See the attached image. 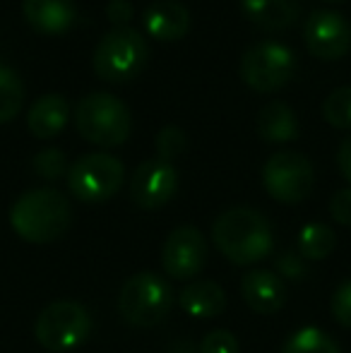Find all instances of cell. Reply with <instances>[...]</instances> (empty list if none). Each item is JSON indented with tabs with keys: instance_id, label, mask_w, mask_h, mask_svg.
I'll list each match as a JSON object with an SVG mask.
<instances>
[{
	"instance_id": "19",
	"label": "cell",
	"mask_w": 351,
	"mask_h": 353,
	"mask_svg": "<svg viewBox=\"0 0 351 353\" xmlns=\"http://www.w3.org/2000/svg\"><path fill=\"white\" fill-rule=\"evenodd\" d=\"M245 17L267 32L291 27L301 14V0H241Z\"/></svg>"
},
{
	"instance_id": "6",
	"label": "cell",
	"mask_w": 351,
	"mask_h": 353,
	"mask_svg": "<svg viewBox=\"0 0 351 353\" xmlns=\"http://www.w3.org/2000/svg\"><path fill=\"white\" fill-rule=\"evenodd\" d=\"M94 330L92 315L75 301H56L39 312L34 322V339L51 353L75 351L89 339Z\"/></svg>"
},
{
	"instance_id": "30",
	"label": "cell",
	"mask_w": 351,
	"mask_h": 353,
	"mask_svg": "<svg viewBox=\"0 0 351 353\" xmlns=\"http://www.w3.org/2000/svg\"><path fill=\"white\" fill-rule=\"evenodd\" d=\"M135 17V8L130 0H108L106 3V19L113 27H128Z\"/></svg>"
},
{
	"instance_id": "32",
	"label": "cell",
	"mask_w": 351,
	"mask_h": 353,
	"mask_svg": "<svg viewBox=\"0 0 351 353\" xmlns=\"http://www.w3.org/2000/svg\"><path fill=\"white\" fill-rule=\"evenodd\" d=\"M325 3H342V0H325Z\"/></svg>"
},
{
	"instance_id": "11",
	"label": "cell",
	"mask_w": 351,
	"mask_h": 353,
	"mask_svg": "<svg viewBox=\"0 0 351 353\" xmlns=\"http://www.w3.org/2000/svg\"><path fill=\"white\" fill-rule=\"evenodd\" d=\"M305 46L315 58L337 61L351 48V24L342 12L334 10H315L305 19Z\"/></svg>"
},
{
	"instance_id": "3",
	"label": "cell",
	"mask_w": 351,
	"mask_h": 353,
	"mask_svg": "<svg viewBox=\"0 0 351 353\" xmlns=\"http://www.w3.org/2000/svg\"><path fill=\"white\" fill-rule=\"evenodd\" d=\"M75 125L80 137L89 144L111 149L130 137L132 113L118 97L106 92H92L80 99L75 108Z\"/></svg>"
},
{
	"instance_id": "29",
	"label": "cell",
	"mask_w": 351,
	"mask_h": 353,
	"mask_svg": "<svg viewBox=\"0 0 351 353\" xmlns=\"http://www.w3.org/2000/svg\"><path fill=\"white\" fill-rule=\"evenodd\" d=\"M330 214L337 223L351 226V188H342L330 200Z\"/></svg>"
},
{
	"instance_id": "27",
	"label": "cell",
	"mask_w": 351,
	"mask_h": 353,
	"mask_svg": "<svg viewBox=\"0 0 351 353\" xmlns=\"http://www.w3.org/2000/svg\"><path fill=\"white\" fill-rule=\"evenodd\" d=\"M197 353H239V339L229 330H214L200 341Z\"/></svg>"
},
{
	"instance_id": "14",
	"label": "cell",
	"mask_w": 351,
	"mask_h": 353,
	"mask_svg": "<svg viewBox=\"0 0 351 353\" xmlns=\"http://www.w3.org/2000/svg\"><path fill=\"white\" fill-rule=\"evenodd\" d=\"M22 12L29 27L46 37H61L77 22L75 0H24Z\"/></svg>"
},
{
	"instance_id": "31",
	"label": "cell",
	"mask_w": 351,
	"mask_h": 353,
	"mask_svg": "<svg viewBox=\"0 0 351 353\" xmlns=\"http://www.w3.org/2000/svg\"><path fill=\"white\" fill-rule=\"evenodd\" d=\"M337 166H339L342 176L347 178L349 185H351V135L342 144H339V149H337Z\"/></svg>"
},
{
	"instance_id": "5",
	"label": "cell",
	"mask_w": 351,
	"mask_h": 353,
	"mask_svg": "<svg viewBox=\"0 0 351 353\" xmlns=\"http://www.w3.org/2000/svg\"><path fill=\"white\" fill-rule=\"evenodd\" d=\"M150 48L137 29L113 27L94 48V72L103 82H128L145 70Z\"/></svg>"
},
{
	"instance_id": "2",
	"label": "cell",
	"mask_w": 351,
	"mask_h": 353,
	"mask_svg": "<svg viewBox=\"0 0 351 353\" xmlns=\"http://www.w3.org/2000/svg\"><path fill=\"white\" fill-rule=\"evenodd\" d=\"M72 223V207L61 190L34 188L10 207V226L22 241L46 245L68 233Z\"/></svg>"
},
{
	"instance_id": "24",
	"label": "cell",
	"mask_w": 351,
	"mask_h": 353,
	"mask_svg": "<svg viewBox=\"0 0 351 353\" xmlns=\"http://www.w3.org/2000/svg\"><path fill=\"white\" fill-rule=\"evenodd\" d=\"M32 168L43 181H58V178L68 176V168L70 166H68L66 154H63L61 149L48 147V149H41V152L32 159Z\"/></svg>"
},
{
	"instance_id": "13",
	"label": "cell",
	"mask_w": 351,
	"mask_h": 353,
	"mask_svg": "<svg viewBox=\"0 0 351 353\" xmlns=\"http://www.w3.org/2000/svg\"><path fill=\"white\" fill-rule=\"evenodd\" d=\"M241 296L245 305L258 315H274L286 305V283L277 272L253 270L241 279Z\"/></svg>"
},
{
	"instance_id": "4",
	"label": "cell",
	"mask_w": 351,
	"mask_h": 353,
	"mask_svg": "<svg viewBox=\"0 0 351 353\" xmlns=\"http://www.w3.org/2000/svg\"><path fill=\"white\" fill-rule=\"evenodd\" d=\"M174 307V291L169 281L154 272H137L123 283L118 293V312L132 327H157Z\"/></svg>"
},
{
	"instance_id": "22",
	"label": "cell",
	"mask_w": 351,
	"mask_h": 353,
	"mask_svg": "<svg viewBox=\"0 0 351 353\" xmlns=\"http://www.w3.org/2000/svg\"><path fill=\"white\" fill-rule=\"evenodd\" d=\"M281 353H342V349L318 327H301L284 341Z\"/></svg>"
},
{
	"instance_id": "25",
	"label": "cell",
	"mask_w": 351,
	"mask_h": 353,
	"mask_svg": "<svg viewBox=\"0 0 351 353\" xmlns=\"http://www.w3.org/2000/svg\"><path fill=\"white\" fill-rule=\"evenodd\" d=\"M154 147H157V159L171 163L176 157H181V154L185 152L188 137L178 125H166V128H161L159 135H157Z\"/></svg>"
},
{
	"instance_id": "26",
	"label": "cell",
	"mask_w": 351,
	"mask_h": 353,
	"mask_svg": "<svg viewBox=\"0 0 351 353\" xmlns=\"http://www.w3.org/2000/svg\"><path fill=\"white\" fill-rule=\"evenodd\" d=\"M330 310H332V317L339 322V325L351 330V279L339 283L337 291L332 293Z\"/></svg>"
},
{
	"instance_id": "28",
	"label": "cell",
	"mask_w": 351,
	"mask_h": 353,
	"mask_svg": "<svg viewBox=\"0 0 351 353\" xmlns=\"http://www.w3.org/2000/svg\"><path fill=\"white\" fill-rule=\"evenodd\" d=\"M274 267H277V276H284V279H303L305 274V262L299 252H284V255H279Z\"/></svg>"
},
{
	"instance_id": "20",
	"label": "cell",
	"mask_w": 351,
	"mask_h": 353,
	"mask_svg": "<svg viewBox=\"0 0 351 353\" xmlns=\"http://www.w3.org/2000/svg\"><path fill=\"white\" fill-rule=\"evenodd\" d=\"M337 236L328 223H308L299 233V255L303 260H325L332 255Z\"/></svg>"
},
{
	"instance_id": "15",
	"label": "cell",
	"mask_w": 351,
	"mask_h": 353,
	"mask_svg": "<svg viewBox=\"0 0 351 353\" xmlns=\"http://www.w3.org/2000/svg\"><path fill=\"white\" fill-rule=\"evenodd\" d=\"M142 24L159 41H178L190 29V10L181 0H157L142 12Z\"/></svg>"
},
{
	"instance_id": "12",
	"label": "cell",
	"mask_w": 351,
	"mask_h": 353,
	"mask_svg": "<svg viewBox=\"0 0 351 353\" xmlns=\"http://www.w3.org/2000/svg\"><path fill=\"white\" fill-rule=\"evenodd\" d=\"M178 190V171L174 163L147 159L135 168L130 181V197L140 210H161L174 200Z\"/></svg>"
},
{
	"instance_id": "1",
	"label": "cell",
	"mask_w": 351,
	"mask_h": 353,
	"mask_svg": "<svg viewBox=\"0 0 351 353\" xmlns=\"http://www.w3.org/2000/svg\"><path fill=\"white\" fill-rule=\"evenodd\" d=\"M212 241L217 250L239 267L263 262L274 250V236L267 216L250 207H234L212 223Z\"/></svg>"
},
{
	"instance_id": "10",
	"label": "cell",
	"mask_w": 351,
	"mask_h": 353,
	"mask_svg": "<svg viewBox=\"0 0 351 353\" xmlns=\"http://www.w3.org/2000/svg\"><path fill=\"white\" fill-rule=\"evenodd\" d=\"M210 245L195 226H178L166 236L161 248V267L176 281H190L205 270Z\"/></svg>"
},
{
	"instance_id": "16",
	"label": "cell",
	"mask_w": 351,
	"mask_h": 353,
	"mask_svg": "<svg viewBox=\"0 0 351 353\" xmlns=\"http://www.w3.org/2000/svg\"><path fill=\"white\" fill-rule=\"evenodd\" d=\"M70 118V106L61 94H43L32 103L27 113V128L39 140H51L61 135Z\"/></svg>"
},
{
	"instance_id": "18",
	"label": "cell",
	"mask_w": 351,
	"mask_h": 353,
	"mask_svg": "<svg viewBox=\"0 0 351 353\" xmlns=\"http://www.w3.org/2000/svg\"><path fill=\"white\" fill-rule=\"evenodd\" d=\"M255 130L270 144H286L299 137V118L286 101H270L255 116Z\"/></svg>"
},
{
	"instance_id": "17",
	"label": "cell",
	"mask_w": 351,
	"mask_h": 353,
	"mask_svg": "<svg viewBox=\"0 0 351 353\" xmlns=\"http://www.w3.org/2000/svg\"><path fill=\"white\" fill-rule=\"evenodd\" d=\"M178 305L190 317L212 320V317H219L226 310V293L217 281L195 279L178 293Z\"/></svg>"
},
{
	"instance_id": "7",
	"label": "cell",
	"mask_w": 351,
	"mask_h": 353,
	"mask_svg": "<svg viewBox=\"0 0 351 353\" xmlns=\"http://www.w3.org/2000/svg\"><path fill=\"white\" fill-rule=\"evenodd\" d=\"M68 188L80 202L99 205L108 202L126 181V166L121 159L103 152H92L80 157L68 168Z\"/></svg>"
},
{
	"instance_id": "8",
	"label": "cell",
	"mask_w": 351,
	"mask_h": 353,
	"mask_svg": "<svg viewBox=\"0 0 351 353\" xmlns=\"http://www.w3.org/2000/svg\"><path fill=\"white\" fill-rule=\"evenodd\" d=\"M296 70V56L279 41H258L241 56V79L258 94L279 92L291 82Z\"/></svg>"
},
{
	"instance_id": "23",
	"label": "cell",
	"mask_w": 351,
	"mask_h": 353,
	"mask_svg": "<svg viewBox=\"0 0 351 353\" xmlns=\"http://www.w3.org/2000/svg\"><path fill=\"white\" fill-rule=\"evenodd\" d=\"M323 118L337 130H351V87L330 92L323 101Z\"/></svg>"
},
{
	"instance_id": "9",
	"label": "cell",
	"mask_w": 351,
	"mask_h": 353,
	"mask_svg": "<svg viewBox=\"0 0 351 353\" xmlns=\"http://www.w3.org/2000/svg\"><path fill=\"white\" fill-rule=\"evenodd\" d=\"M263 185L267 195L281 205H299L310 197L315 185V171L308 157L291 149L274 152L265 161Z\"/></svg>"
},
{
	"instance_id": "21",
	"label": "cell",
	"mask_w": 351,
	"mask_h": 353,
	"mask_svg": "<svg viewBox=\"0 0 351 353\" xmlns=\"http://www.w3.org/2000/svg\"><path fill=\"white\" fill-rule=\"evenodd\" d=\"M24 97H27V89H24L22 77L10 65L0 63V123H10L19 116Z\"/></svg>"
}]
</instances>
